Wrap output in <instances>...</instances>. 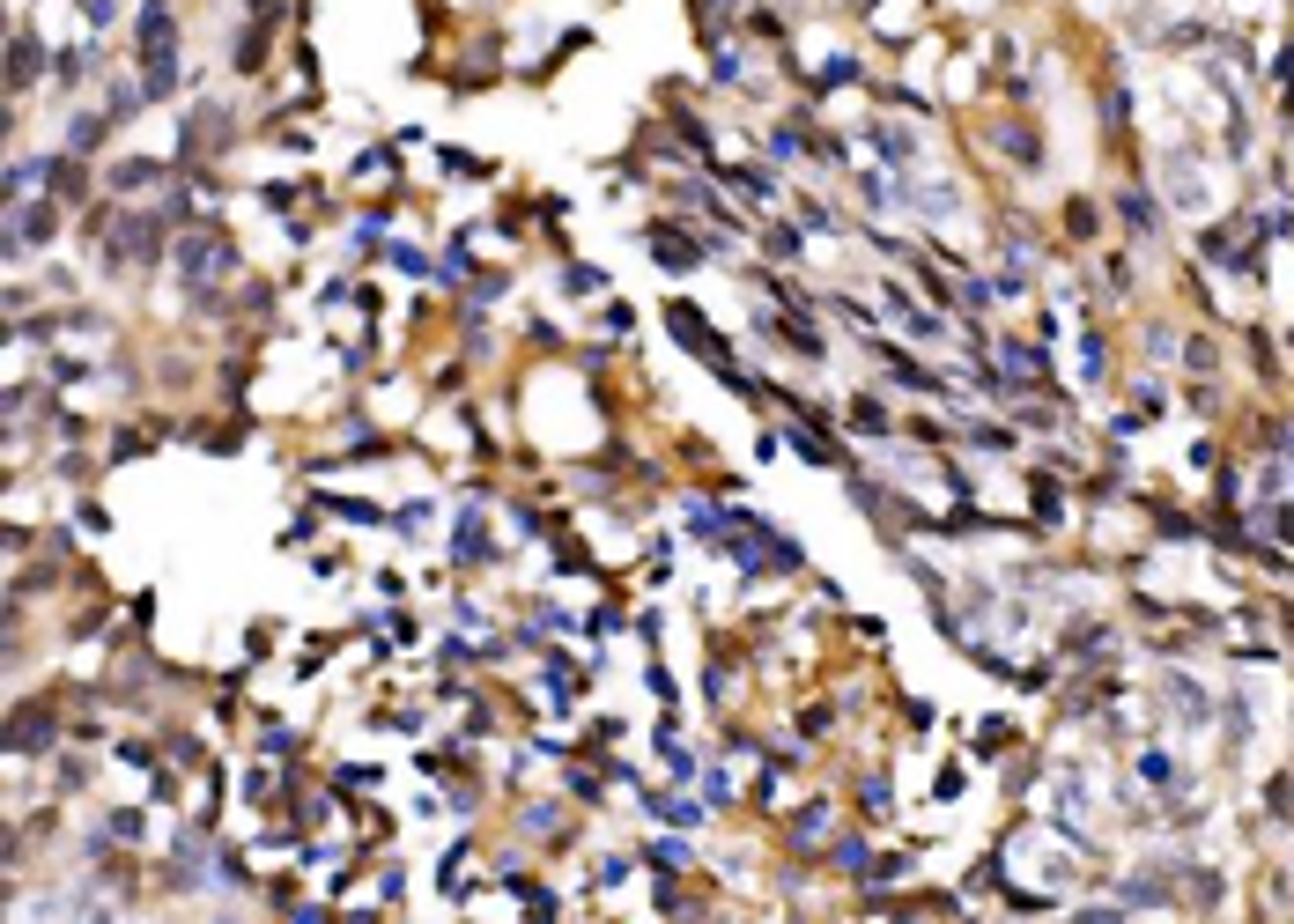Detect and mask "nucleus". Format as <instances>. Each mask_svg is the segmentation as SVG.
Wrapping results in <instances>:
<instances>
[{
	"label": "nucleus",
	"mask_w": 1294,
	"mask_h": 924,
	"mask_svg": "<svg viewBox=\"0 0 1294 924\" xmlns=\"http://www.w3.org/2000/svg\"><path fill=\"white\" fill-rule=\"evenodd\" d=\"M170 267H178V282L193 288V296H207V288L237 267V252L222 244L215 230H193V237H178V244H170Z\"/></svg>",
	"instance_id": "1"
},
{
	"label": "nucleus",
	"mask_w": 1294,
	"mask_h": 924,
	"mask_svg": "<svg viewBox=\"0 0 1294 924\" xmlns=\"http://www.w3.org/2000/svg\"><path fill=\"white\" fill-rule=\"evenodd\" d=\"M52 230H60V207L52 200H8V259H22L30 244H45Z\"/></svg>",
	"instance_id": "2"
},
{
	"label": "nucleus",
	"mask_w": 1294,
	"mask_h": 924,
	"mask_svg": "<svg viewBox=\"0 0 1294 924\" xmlns=\"http://www.w3.org/2000/svg\"><path fill=\"white\" fill-rule=\"evenodd\" d=\"M1169 193H1177L1183 207H1206V178H1198L1191 155H1169Z\"/></svg>",
	"instance_id": "3"
},
{
	"label": "nucleus",
	"mask_w": 1294,
	"mask_h": 924,
	"mask_svg": "<svg viewBox=\"0 0 1294 924\" xmlns=\"http://www.w3.org/2000/svg\"><path fill=\"white\" fill-rule=\"evenodd\" d=\"M873 149H880V155H888V163H895V170H910V163H917V141H910V134H903V126H873Z\"/></svg>",
	"instance_id": "4"
},
{
	"label": "nucleus",
	"mask_w": 1294,
	"mask_h": 924,
	"mask_svg": "<svg viewBox=\"0 0 1294 924\" xmlns=\"http://www.w3.org/2000/svg\"><path fill=\"white\" fill-rule=\"evenodd\" d=\"M651 252L666 259V267H695V259H703V252H695V244H681V237H673V230H651Z\"/></svg>",
	"instance_id": "5"
},
{
	"label": "nucleus",
	"mask_w": 1294,
	"mask_h": 924,
	"mask_svg": "<svg viewBox=\"0 0 1294 924\" xmlns=\"http://www.w3.org/2000/svg\"><path fill=\"white\" fill-rule=\"evenodd\" d=\"M30 82H37V37L16 30V89H30Z\"/></svg>",
	"instance_id": "6"
},
{
	"label": "nucleus",
	"mask_w": 1294,
	"mask_h": 924,
	"mask_svg": "<svg viewBox=\"0 0 1294 924\" xmlns=\"http://www.w3.org/2000/svg\"><path fill=\"white\" fill-rule=\"evenodd\" d=\"M67 141H74V149H97V141H104V118H74Z\"/></svg>",
	"instance_id": "7"
},
{
	"label": "nucleus",
	"mask_w": 1294,
	"mask_h": 924,
	"mask_svg": "<svg viewBox=\"0 0 1294 924\" xmlns=\"http://www.w3.org/2000/svg\"><path fill=\"white\" fill-rule=\"evenodd\" d=\"M562 282H570L577 296H592V288H600V267H570V274H562Z\"/></svg>",
	"instance_id": "8"
}]
</instances>
